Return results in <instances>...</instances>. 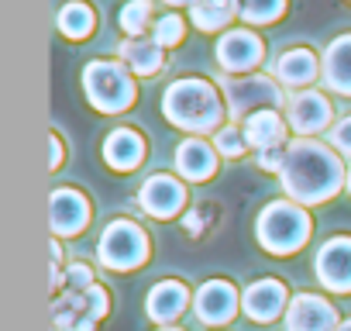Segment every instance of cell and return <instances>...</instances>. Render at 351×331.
<instances>
[{"label":"cell","instance_id":"1","mask_svg":"<svg viewBox=\"0 0 351 331\" xmlns=\"http://www.w3.org/2000/svg\"><path fill=\"white\" fill-rule=\"evenodd\" d=\"M279 180L293 204L310 207V204L330 201L341 190V183L348 180V173H344L337 152H330V145H324L317 138H293L286 145Z\"/></svg>","mask_w":351,"mask_h":331},{"label":"cell","instance_id":"2","mask_svg":"<svg viewBox=\"0 0 351 331\" xmlns=\"http://www.w3.org/2000/svg\"><path fill=\"white\" fill-rule=\"evenodd\" d=\"M224 104L214 83L200 80V76H186V80H176L165 97H162V114L183 131L193 135H207V131H221V117H224Z\"/></svg>","mask_w":351,"mask_h":331},{"label":"cell","instance_id":"3","mask_svg":"<svg viewBox=\"0 0 351 331\" xmlns=\"http://www.w3.org/2000/svg\"><path fill=\"white\" fill-rule=\"evenodd\" d=\"M255 235L262 242L265 252L272 255H293L306 245L310 238V214L306 207L293 204V201H272L262 207Z\"/></svg>","mask_w":351,"mask_h":331},{"label":"cell","instance_id":"4","mask_svg":"<svg viewBox=\"0 0 351 331\" xmlns=\"http://www.w3.org/2000/svg\"><path fill=\"white\" fill-rule=\"evenodd\" d=\"M83 90H86V100L104 114H117L131 107L134 100L131 69H124L121 62H107V59H97L83 69Z\"/></svg>","mask_w":351,"mask_h":331},{"label":"cell","instance_id":"5","mask_svg":"<svg viewBox=\"0 0 351 331\" xmlns=\"http://www.w3.org/2000/svg\"><path fill=\"white\" fill-rule=\"evenodd\" d=\"M221 90H224V107L234 121H248L258 111L286 107V97H282L279 83L269 80V76H258V73L228 76V80H221Z\"/></svg>","mask_w":351,"mask_h":331},{"label":"cell","instance_id":"6","mask_svg":"<svg viewBox=\"0 0 351 331\" xmlns=\"http://www.w3.org/2000/svg\"><path fill=\"white\" fill-rule=\"evenodd\" d=\"M97 259L114 273L138 269L148 259V235L134 221H110L97 242Z\"/></svg>","mask_w":351,"mask_h":331},{"label":"cell","instance_id":"7","mask_svg":"<svg viewBox=\"0 0 351 331\" xmlns=\"http://www.w3.org/2000/svg\"><path fill=\"white\" fill-rule=\"evenodd\" d=\"M313 266H317V279L330 293H351V238L348 235L327 238Z\"/></svg>","mask_w":351,"mask_h":331},{"label":"cell","instance_id":"8","mask_svg":"<svg viewBox=\"0 0 351 331\" xmlns=\"http://www.w3.org/2000/svg\"><path fill=\"white\" fill-rule=\"evenodd\" d=\"M262 38L248 28H234V32H224L221 42H217V66L228 69V73H245L255 69L262 62Z\"/></svg>","mask_w":351,"mask_h":331},{"label":"cell","instance_id":"9","mask_svg":"<svg viewBox=\"0 0 351 331\" xmlns=\"http://www.w3.org/2000/svg\"><path fill=\"white\" fill-rule=\"evenodd\" d=\"M286 331H337V310L317 293H296L286 307Z\"/></svg>","mask_w":351,"mask_h":331},{"label":"cell","instance_id":"10","mask_svg":"<svg viewBox=\"0 0 351 331\" xmlns=\"http://www.w3.org/2000/svg\"><path fill=\"white\" fill-rule=\"evenodd\" d=\"M138 204L152 218H176L186 204V190H183L180 180H172L165 173H155V176L145 180V187L138 194Z\"/></svg>","mask_w":351,"mask_h":331},{"label":"cell","instance_id":"11","mask_svg":"<svg viewBox=\"0 0 351 331\" xmlns=\"http://www.w3.org/2000/svg\"><path fill=\"white\" fill-rule=\"evenodd\" d=\"M238 304L241 297L228 279H207L193 297V310L204 324H228L238 314Z\"/></svg>","mask_w":351,"mask_h":331},{"label":"cell","instance_id":"12","mask_svg":"<svg viewBox=\"0 0 351 331\" xmlns=\"http://www.w3.org/2000/svg\"><path fill=\"white\" fill-rule=\"evenodd\" d=\"M286 117H289V128L306 138V135H317L330 124V100L317 90H303L296 93L289 104H286Z\"/></svg>","mask_w":351,"mask_h":331},{"label":"cell","instance_id":"13","mask_svg":"<svg viewBox=\"0 0 351 331\" xmlns=\"http://www.w3.org/2000/svg\"><path fill=\"white\" fill-rule=\"evenodd\" d=\"M90 225V201L73 190V187H59L52 194V235H80Z\"/></svg>","mask_w":351,"mask_h":331},{"label":"cell","instance_id":"14","mask_svg":"<svg viewBox=\"0 0 351 331\" xmlns=\"http://www.w3.org/2000/svg\"><path fill=\"white\" fill-rule=\"evenodd\" d=\"M241 307L252 321H276L286 307H289V293H286V283L279 279H258L245 290L241 297Z\"/></svg>","mask_w":351,"mask_h":331},{"label":"cell","instance_id":"15","mask_svg":"<svg viewBox=\"0 0 351 331\" xmlns=\"http://www.w3.org/2000/svg\"><path fill=\"white\" fill-rule=\"evenodd\" d=\"M176 170H180L183 180L190 183H204L217 173V148L207 145L204 138H186L180 141V148H176Z\"/></svg>","mask_w":351,"mask_h":331},{"label":"cell","instance_id":"16","mask_svg":"<svg viewBox=\"0 0 351 331\" xmlns=\"http://www.w3.org/2000/svg\"><path fill=\"white\" fill-rule=\"evenodd\" d=\"M190 304V290L186 283L180 279H162L148 290V300H145V310L155 324H172L176 317H180Z\"/></svg>","mask_w":351,"mask_h":331},{"label":"cell","instance_id":"17","mask_svg":"<svg viewBox=\"0 0 351 331\" xmlns=\"http://www.w3.org/2000/svg\"><path fill=\"white\" fill-rule=\"evenodd\" d=\"M104 159H107L110 170L131 173V170H138L141 159H145V138L138 131H131V128H117L104 141Z\"/></svg>","mask_w":351,"mask_h":331},{"label":"cell","instance_id":"18","mask_svg":"<svg viewBox=\"0 0 351 331\" xmlns=\"http://www.w3.org/2000/svg\"><path fill=\"white\" fill-rule=\"evenodd\" d=\"M241 131H245V141L255 148V152H265V148H286V121L279 117V111H258L252 114L248 121H241Z\"/></svg>","mask_w":351,"mask_h":331},{"label":"cell","instance_id":"19","mask_svg":"<svg viewBox=\"0 0 351 331\" xmlns=\"http://www.w3.org/2000/svg\"><path fill=\"white\" fill-rule=\"evenodd\" d=\"M320 73H324V83L334 93L351 97V35H341V38H334L327 45L324 62H320Z\"/></svg>","mask_w":351,"mask_h":331},{"label":"cell","instance_id":"20","mask_svg":"<svg viewBox=\"0 0 351 331\" xmlns=\"http://www.w3.org/2000/svg\"><path fill=\"white\" fill-rule=\"evenodd\" d=\"M121 62L134 73V76H152V73H158L162 69V62H165V49L155 42V38H124L121 42Z\"/></svg>","mask_w":351,"mask_h":331},{"label":"cell","instance_id":"21","mask_svg":"<svg viewBox=\"0 0 351 331\" xmlns=\"http://www.w3.org/2000/svg\"><path fill=\"white\" fill-rule=\"evenodd\" d=\"M317 73H320V62L313 59L310 49H289L276 62V80L286 87H306L317 80Z\"/></svg>","mask_w":351,"mask_h":331},{"label":"cell","instance_id":"22","mask_svg":"<svg viewBox=\"0 0 351 331\" xmlns=\"http://www.w3.org/2000/svg\"><path fill=\"white\" fill-rule=\"evenodd\" d=\"M234 14H238V0H193L190 4V18L200 32H217L231 25Z\"/></svg>","mask_w":351,"mask_h":331},{"label":"cell","instance_id":"23","mask_svg":"<svg viewBox=\"0 0 351 331\" xmlns=\"http://www.w3.org/2000/svg\"><path fill=\"white\" fill-rule=\"evenodd\" d=\"M56 25H59V32L66 35V38H73V42H80V38H86V35H93V25H97V14H93V8L90 4H83V0H69V4L59 11V18H56Z\"/></svg>","mask_w":351,"mask_h":331},{"label":"cell","instance_id":"24","mask_svg":"<svg viewBox=\"0 0 351 331\" xmlns=\"http://www.w3.org/2000/svg\"><path fill=\"white\" fill-rule=\"evenodd\" d=\"M286 11V0H238V18L245 25H269Z\"/></svg>","mask_w":351,"mask_h":331},{"label":"cell","instance_id":"25","mask_svg":"<svg viewBox=\"0 0 351 331\" xmlns=\"http://www.w3.org/2000/svg\"><path fill=\"white\" fill-rule=\"evenodd\" d=\"M152 21V4L148 0H128L121 8V28L128 32V38H141V32Z\"/></svg>","mask_w":351,"mask_h":331},{"label":"cell","instance_id":"26","mask_svg":"<svg viewBox=\"0 0 351 331\" xmlns=\"http://www.w3.org/2000/svg\"><path fill=\"white\" fill-rule=\"evenodd\" d=\"M186 35V25L180 14H162L155 25H152V38L162 45V49H172V45H180Z\"/></svg>","mask_w":351,"mask_h":331},{"label":"cell","instance_id":"27","mask_svg":"<svg viewBox=\"0 0 351 331\" xmlns=\"http://www.w3.org/2000/svg\"><path fill=\"white\" fill-rule=\"evenodd\" d=\"M214 148H217L221 155H228V159H238V155L248 148L245 131H241V128H234V124H224V128L214 135Z\"/></svg>","mask_w":351,"mask_h":331},{"label":"cell","instance_id":"28","mask_svg":"<svg viewBox=\"0 0 351 331\" xmlns=\"http://www.w3.org/2000/svg\"><path fill=\"white\" fill-rule=\"evenodd\" d=\"M66 283L80 293V290H90L93 286V269L86 266V262H73L69 269H66Z\"/></svg>","mask_w":351,"mask_h":331},{"label":"cell","instance_id":"29","mask_svg":"<svg viewBox=\"0 0 351 331\" xmlns=\"http://www.w3.org/2000/svg\"><path fill=\"white\" fill-rule=\"evenodd\" d=\"M330 145H334L337 152L351 155V114H348L344 121H337V124L330 128Z\"/></svg>","mask_w":351,"mask_h":331},{"label":"cell","instance_id":"30","mask_svg":"<svg viewBox=\"0 0 351 331\" xmlns=\"http://www.w3.org/2000/svg\"><path fill=\"white\" fill-rule=\"evenodd\" d=\"M255 159H258V170L279 173L282 170V159H286V148H265V152H255Z\"/></svg>","mask_w":351,"mask_h":331},{"label":"cell","instance_id":"31","mask_svg":"<svg viewBox=\"0 0 351 331\" xmlns=\"http://www.w3.org/2000/svg\"><path fill=\"white\" fill-rule=\"evenodd\" d=\"M62 159H66V145H62V138L52 131V170H62Z\"/></svg>","mask_w":351,"mask_h":331},{"label":"cell","instance_id":"32","mask_svg":"<svg viewBox=\"0 0 351 331\" xmlns=\"http://www.w3.org/2000/svg\"><path fill=\"white\" fill-rule=\"evenodd\" d=\"M165 4H172V8H180V4H193V0H165Z\"/></svg>","mask_w":351,"mask_h":331},{"label":"cell","instance_id":"33","mask_svg":"<svg viewBox=\"0 0 351 331\" xmlns=\"http://www.w3.org/2000/svg\"><path fill=\"white\" fill-rule=\"evenodd\" d=\"M337 331H351V317H348L344 324H337Z\"/></svg>","mask_w":351,"mask_h":331},{"label":"cell","instance_id":"34","mask_svg":"<svg viewBox=\"0 0 351 331\" xmlns=\"http://www.w3.org/2000/svg\"><path fill=\"white\" fill-rule=\"evenodd\" d=\"M158 331H183V328H158Z\"/></svg>","mask_w":351,"mask_h":331},{"label":"cell","instance_id":"35","mask_svg":"<svg viewBox=\"0 0 351 331\" xmlns=\"http://www.w3.org/2000/svg\"><path fill=\"white\" fill-rule=\"evenodd\" d=\"M348 190H351V170H348Z\"/></svg>","mask_w":351,"mask_h":331}]
</instances>
